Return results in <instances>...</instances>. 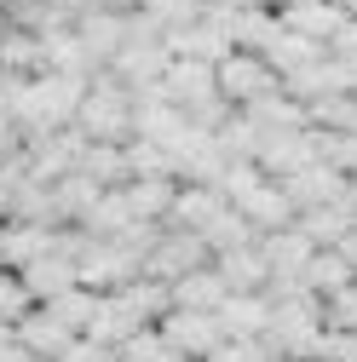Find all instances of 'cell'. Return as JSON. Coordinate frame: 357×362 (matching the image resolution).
Here are the masks:
<instances>
[{
  "label": "cell",
  "mask_w": 357,
  "mask_h": 362,
  "mask_svg": "<svg viewBox=\"0 0 357 362\" xmlns=\"http://www.w3.org/2000/svg\"><path fill=\"white\" fill-rule=\"evenodd\" d=\"M121 196H127V207H132L139 224H167V213L178 202V185H173V178H132Z\"/></svg>",
  "instance_id": "obj_22"
},
{
  "label": "cell",
  "mask_w": 357,
  "mask_h": 362,
  "mask_svg": "<svg viewBox=\"0 0 357 362\" xmlns=\"http://www.w3.org/2000/svg\"><path fill=\"white\" fill-rule=\"evenodd\" d=\"M52 253V230L47 224H6V242H0V270H29L35 259Z\"/></svg>",
  "instance_id": "obj_24"
},
{
  "label": "cell",
  "mask_w": 357,
  "mask_h": 362,
  "mask_svg": "<svg viewBox=\"0 0 357 362\" xmlns=\"http://www.w3.org/2000/svg\"><path fill=\"white\" fill-rule=\"evenodd\" d=\"M265 362H283V356H265Z\"/></svg>",
  "instance_id": "obj_45"
},
{
  "label": "cell",
  "mask_w": 357,
  "mask_h": 362,
  "mask_svg": "<svg viewBox=\"0 0 357 362\" xmlns=\"http://www.w3.org/2000/svg\"><path fill=\"white\" fill-rule=\"evenodd\" d=\"M351 282H357V270H351L334 247L311 253V264L300 270V288H305V293H317V299H334V293H340V288H351Z\"/></svg>",
  "instance_id": "obj_26"
},
{
  "label": "cell",
  "mask_w": 357,
  "mask_h": 362,
  "mask_svg": "<svg viewBox=\"0 0 357 362\" xmlns=\"http://www.w3.org/2000/svg\"><path fill=\"white\" fill-rule=\"evenodd\" d=\"M311 362H357V334H317V345H311Z\"/></svg>",
  "instance_id": "obj_37"
},
{
  "label": "cell",
  "mask_w": 357,
  "mask_h": 362,
  "mask_svg": "<svg viewBox=\"0 0 357 362\" xmlns=\"http://www.w3.org/2000/svg\"><path fill=\"white\" fill-rule=\"evenodd\" d=\"M323 328L329 334H357V282L340 288L334 299H323Z\"/></svg>",
  "instance_id": "obj_36"
},
{
  "label": "cell",
  "mask_w": 357,
  "mask_h": 362,
  "mask_svg": "<svg viewBox=\"0 0 357 362\" xmlns=\"http://www.w3.org/2000/svg\"><path fill=\"white\" fill-rule=\"evenodd\" d=\"M12 339H18V345L35 356V362H64V351L75 345V334H69L64 322H52V316L40 310V305H35V310L23 316V322L12 328Z\"/></svg>",
  "instance_id": "obj_14"
},
{
  "label": "cell",
  "mask_w": 357,
  "mask_h": 362,
  "mask_svg": "<svg viewBox=\"0 0 357 362\" xmlns=\"http://www.w3.org/2000/svg\"><path fill=\"white\" fill-rule=\"evenodd\" d=\"M40 310H47L52 322H64V328L81 339L86 322H93V310H98V293H81V288H75V293H64V299H52V305H40Z\"/></svg>",
  "instance_id": "obj_32"
},
{
  "label": "cell",
  "mask_w": 357,
  "mask_h": 362,
  "mask_svg": "<svg viewBox=\"0 0 357 362\" xmlns=\"http://www.w3.org/2000/svg\"><path fill=\"white\" fill-rule=\"evenodd\" d=\"M213 150L225 156V161H254L259 156V132L248 127V115H231L225 127L213 132Z\"/></svg>",
  "instance_id": "obj_30"
},
{
  "label": "cell",
  "mask_w": 357,
  "mask_h": 362,
  "mask_svg": "<svg viewBox=\"0 0 357 362\" xmlns=\"http://www.w3.org/2000/svg\"><path fill=\"white\" fill-rule=\"evenodd\" d=\"M259 58H265V64L277 69V81H288L294 69L317 64V58H329V52H323V47H311V40H300V35H288V29H283V35H277V40H271V47H265Z\"/></svg>",
  "instance_id": "obj_28"
},
{
  "label": "cell",
  "mask_w": 357,
  "mask_h": 362,
  "mask_svg": "<svg viewBox=\"0 0 357 362\" xmlns=\"http://www.w3.org/2000/svg\"><path fill=\"white\" fill-rule=\"evenodd\" d=\"M294 230L323 253V247H340L346 230H357V218H351V207H346V196H340L334 207H311V213H300V218H294Z\"/></svg>",
  "instance_id": "obj_19"
},
{
  "label": "cell",
  "mask_w": 357,
  "mask_h": 362,
  "mask_svg": "<svg viewBox=\"0 0 357 362\" xmlns=\"http://www.w3.org/2000/svg\"><path fill=\"white\" fill-rule=\"evenodd\" d=\"M29 310H35V299H29L23 276H18V270H0V328H18Z\"/></svg>",
  "instance_id": "obj_33"
},
{
  "label": "cell",
  "mask_w": 357,
  "mask_h": 362,
  "mask_svg": "<svg viewBox=\"0 0 357 362\" xmlns=\"http://www.w3.org/2000/svg\"><path fill=\"white\" fill-rule=\"evenodd\" d=\"M213 270H219V282H225L231 293H265V288H271V270H265L259 247H231V253H219Z\"/></svg>",
  "instance_id": "obj_21"
},
{
  "label": "cell",
  "mask_w": 357,
  "mask_h": 362,
  "mask_svg": "<svg viewBox=\"0 0 357 362\" xmlns=\"http://www.w3.org/2000/svg\"><path fill=\"white\" fill-rule=\"evenodd\" d=\"M139 276H144V253H132V247H121V242H86V253H81V264H75L81 293H98V299L132 288Z\"/></svg>",
  "instance_id": "obj_2"
},
{
  "label": "cell",
  "mask_w": 357,
  "mask_h": 362,
  "mask_svg": "<svg viewBox=\"0 0 357 362\" xmlns=\"http://www.w3.org/2000/svg\"><path fill=\"white\" fill-rule=\"evenodd\" d=\"M98 196H104V190H98L86 173H69V178H58V185H52V224H58V230H64V224H81L86 213L98 207Z\"/></svg>",
  "instance_id": "obj_23"
},
{
  "label": "cell",
  "mask_w": 357,
  "mask_h": 362,
  "mask_svg": "<svg viewBox=\"0 0 357 362\" xmlns=\"http://www.w3.org/2000/svg\"><path fill=\"white\" fill-rule=\"evenodd\" d=\"M219 98V86H213V69L208 64H191V58H173L167 75H162V104L178 110V115H196Z\"/></svg>",
  "instance_id": "obj_5"
},
{
  "label": "cell",
  "mask_w": 357,
  "mask_h": 362,
  "mask_svg": "<svg viewBox=\"0 0 357 362\" xmlns=\"http://www.w3.org/2000/svg\"><path fill=\"white\" fill-rule=\"evenodd\" d=\"M75 40L86 47V58H93L98 69H110V58L127 47V18H115V12H86V18L75 23Z\"/></svg>",
  "instance_id": "obj_17"
},
{
  "label": "cell",
  "mask_w": 357,
  "mask_h": 362,
  "mask_svg": "<svg viewBox=\"0 0 357 362\" xmlns=\"http://www.w3.org/2000/svg\"><path fill=\"white\" fill-rule=\"evenodd\" d=\"M248 127L259 132V139H283V132H305V104H294L288 93H271V98H259L242 110Z\"/></svg>",
  "instance_id": "obj_18"
},
{
  "label": "cell",
  "mask_w": 357,
  "mask_h": 362,
  "mask_svg": "<svg viewBox=\"0 0 357 362\" xmlns=\"http://www.w3.org/2000/svg\"><path fill=\"white\" fill-rule=\"evenodd\" d=\"M225 207H231V202L219 196V190H208V185H178V202H173V213H167L162 230H191V236H202Z\"/></svg>",
  "instance_id": "obj_15"
},
{
  "label": "cell",
  "mask_w": 357,
  "mask_h": 362,
  "mask_svg": "<svg viewBox=\"0 0 357 362\" xmlns=\"http://www.w3.org/2000/svg\"><path fill=\"white\" fill-rule=\"evenodd\" d=\"M237 213L248 218V230L254 236H277V230H294V202H288V190L283 185H271V178H265V185L254 190V196H242L237 202Z\"/></svg>",
  "instance_id": "obj_10"
},
{
  "label": "cell",
  "mask_w": 357,
  "mask_h": 362,
  "mask_svg": "<svg viewBox=\"0 0 357 362\" xmlns=\"http://www.w3.org/2000/svg\"><path fill=\"white\" fill-rule=\"evenodd\" d=\"M0 75H12V81H40L47 75V47H40V35L6 23V35H0Z\"/></svg>",
  "instance_id": "obj_16"
},
{
  "label": "cell",
  "mask_w": 357,
  "mask_h": 362,
  "mask_svg": "<svg viewBox=\"0 0 357 362\" xmlns=\"http://www.w3.org/2000/svg\"><path fill=\"white\" fill-rule=\"evenodd\" d=\"M64 362H115V351H104V345H86V339H75V345L64 351Z\"/></svg>",
  "instance_id": "obj_39"
},
{
  "label": "cell",
  "mask_w": 357,
  "mask_h": 362,
  "mask_svg": "<svg viewBox=\"0 0 357 362\" xmlns=\"http://www.w3.org/2000/svg\"><path fill=\"white\" fill-rule=\"evenodd\" d=\"M283 190H288V202H294V213H311V207H334L346 190H351V178H340L334 167H305V173H294V178H283Z\"/></svg>",
  "instance_id": "obj_13"
},
{
  "label": "cell",
  "mask_w": 357,
  "mask_h": 362,
  "mask_svg": "<svg viewBox=\"0 0 357 362\" xmlns=\"http://www.w3.org/2000/svg\"><path fill=\"white\" fill-rule=\"evenodd\" d=\"M334 253H340V259H346V264H351V270H357V230H346V242H340V247H334Z\"/></svg>",
  "instance_id": "obj_42"
},
{
  "label": "cell",
  "mask_w": 357,
  "mask_h": 362,
  "mask_svg": "<svg viewBox=\"0 0 357 362\" xmlns=\"http://www.w3.org/2000/svg\"><path fill=\"white\" fill-rule=\"evenodd\" d=\"M0 242H6V218H0Z\"/></svg>",
  "instance_id": "obj_43"
},
{
  "label": "cell",
  "mask_w": 357,
  "mask_h": 362,
  "mask_svg": "<svg viewBox=\"0 0 357 362\" xmlns=\"http://www.w3.org/2000/svg\"><path fill=\"white\" fill-rule=\"evenodd\" d=\"M265 356H271V351H265L259 339H219L208 362H265Z\"/></svg>",
  "instance_id": "obj_38"
},
{
  "label": "cell",
  "mask_w": 357,
  "mask_h": 362,
  "mask_svg": "<svg viewBox=\"0 0 357 362\" xmlns=\"http://www.w3.org/2000/svg\"><path fill=\"white\" fill-rule=\"evenodd\" d=\"M0 362H35V356H29V351H23L12 334H0Z\"/></svg>",
  "instance_id": "obj_40"
},
{
  "label": "cell",
  "mask_w": 357,
  "mask_h": 362,
  "mask_svg": "<svg viewBox=\"0 0 357 362\" xmlns=\"http://www.w3.org/2000/svg\"><path fill=\"white\" fill-rule=\"evenodd\" d=\"M225 299H231V288L219 282L213 264H208V270H191L185 282H173V310H202V316H213Z\"/></svg>",
  "instance_id": "obj_25"
},
{
  "label": "cell",
  "mask_w": 357,
  "mask_h": 362,
  "mask_svg": "<svg viewBox=\"0 0 357 362\" xmlns=\"http://www.w3.org/2000/svg\"><path fill=\"white\" fill-rule=\"evenodd\" d=\"M81 173L93 178L98 190H127L132 185V173H127V144H93L81 161Z\"/></svg>",
  "instance_id": "obj_27"
},
{
  "label": "cell",
  "mask_w": 357,
  "mask_h": 362,
  "mask_svg": "<svg viewBox=\"0 0 357 362\" xmlns=\"http://www.w3.org/2000/svg\"><path fill=\"white\" fill-rule=\"evenodd\" d=\"M254 247H259L265 270H271V288H294V282H300V270L311 264V253H317V247H311V242H305L300 230H277V236H259Z\"/></svg>",
  "instance_id": "obj_9"
},
{
  "label": "cell",
  "mask_w": 357,
  "mask_h": 362,
  "mask_svg": "<svg viewBox=\"0 0 357 362\" xmlns=\"http://www.w3.org/2000/svg\"><path fill=\"white\" fill-rule=\"evenodd\" d=\"M283 18V29L288 35H300V40H311V47H334V35L351 23L340 6H334V0H305V6H288V12H277Z\"/></svg>",
  "instance_id": "obj_11"
},
{
  "label": "cell",
  "mask_w": 357,
  "mask_h": 362,
  "mask_svg": "<svg viewBox=\"0 0 357 362\" xmlns=\"http://www.w3.org/2000/svg\"><path fill=\"white\" fill-rule=\"evenodd\" d=\"M23 276V288H29V299L35 305H52V299H64V293H75L81 282H75V264L69 259H58V253H47V259H35L29 270H18Z\"/></svg>",
  "instance_id": "obj_20"
},
{
  "label": "cell",
  "mask_w": 357,
  "mask_h": 362,
  "mask_svg": "<svg viewBox=\"0 0 357 362\" xmlns=\"http://www.w3.org/2000/svg\"><path fill=\"white\" fill-rule=\"evenodd\" d=\"M75 132L86 144H132V93L110 69H98L86 86V98L75 110Z\"/></svg>",
  "instance_id": "obj_1"
},
{
  "label": "cell",
  "mask_w": 357,
  "mask_h": 362,
  "mask_svg": "<svg viewBox=\"0 0 357 362\" xmlns=\"http://www.w3.org/2000/svg\"><path fill=\"white\" fill-rule=\"evenodd\" d=\"M110 299H115V310H121L127 334H144V328H156L162 316L173 310V288H162V282H150V276H139L132 288H121V293H110Z\"/></svg>",
  "instance_id": "obj_8"
},
{
  "label": "cell",
  "mask_w": 357,
  "mask_h": 362,
  "mask_svg": "<svg viewBox=\"0 0 357 362\" xmlns=\"http://www.w3.org/2000/svg\"><path fill=\"white\" fill-rule=\"evenodd\" d=\"M127 173H132V178H173V185H178V161H173L167 150L144 144V139L127 144Z\"/></svg>",
  "instance_id": "obj_31"
},
{
  "label": "cell",
  "mask_w": 357,
  "mask_h": 362,
  "mask_svg": "<svg viewBox=\"0 0 357 362\" xmlns=\"http://www.w3.org/2000/svg\"><path fill=\"white\" fill-rule=\"evenodd\" d=\"M115 362H173V351H167V339L156 328H144V334H132V339L115 345Z\"/></svg>",
  "instance_id": "obj_35"
},
{
  "label": "cell",
  "mask_w": 357,
  "mask_h": 362,
  "mask_svg": "<svg viewBox=\"0 0 357 362\" xmlns=\"http://www.w3.org/2000/svg\"><path fill=\"white\" fill-rule=\"evenodd\" d=\"M259 185H265V173H259V161H231V167H225V178H219L213 190H219V196H225V202L237 207V202H242V196H254Z\"/></svg>",
  "instance_id": "obj_34"
},
{
  "label": "cell",
  "mask_w": 357,
  "mask_h": 362,
  "mask_svg": "<svg viewBox=\"0 0 357 362\" xmlns=\"http://www.w3.org/2000/svg\"><path fill=\"white\" fill-rule=\"evenodd\" d=\"M93 6H98V12H115V18H132L144 0H93Z\"/></svg>",
  "instance_id": "obj_41"
},
{
  "label": "cell",
  "mask_w": 357,
  "mask_h": 362,
  "mask_svg": "<svg viewBox=\"0 0 357 362\" xmlns=\"http://www.w3.org/2000/svg\"><path fill=\"white\" fill-rule=\"evenodd\" d=\"M259 173L271 178V185H283V178L305 173V167H317V132H283V139H259Z\"/></svg>",
  "instance_id": "obj_7"
},
{
  "label": "cell",
  "mask_w": 357,
  "mask_h": 362,
  "mask_svg": "<svg viewBox=\"0 0 357 362\" xmlns=\"http://www.w3.org/2000/svg\"><path fill=\"white\" fill-rule=\"evenodd\" d=\"M213 322L225 339H259L265 345V328H271V299L265 293H231L225 305L213 310Z\"/></svg>",
  "instance_id": "obj_12"
},
{
  "label": "cell",
  "mask_w": 357,
  "mask_h": 362,
  "mask_svg": "<svg viewBox=\"0 0 357 362\" xmlns=\"http://www.w3.org/2000/svg\"><path fill=\"white\" fill-rule=\"evenodd\" d=\"M173 362H191V356H173Z\"/></svg>",
  "instance_id": "obj_44"
},
{
  "label": "cell",
  "mask_w": 357,
  "mask_h": 362,
  "mask_svg": "<svg viewBox=\"0 0 357 362\" xmlns=\"http://www.w3.org/2000/svg\"><path fill=\"white\" fill-rule=\"evenodd\" d=\"M156 334L167 339L173 356H191V362H208L213 345L225 339V334H219V322H213V316H202V310H167L162 322H156Z\"/></svg>",
  "instance_id": "obj_6"
},
{
  "label": "cell",
  "mask_w": 357,
  "mask_h": 362,
  "mask_svg": "<svg viewBox=\"0 0 357 362\" xmlns=\"http://www.w3.org/2000/svg\"><path fill=\"white\" fill-rule=\"evenodd\" d=\"M213 86H219V98H225L237 115L248 110V104H259V98H271V93H283V81H277V69L265 64L259 52H231L225 64L213 69Z\"/></svg>",
  "instance_id": "obj_3"
},
{
  "label": "cell",
  "mask_w": 357,
  "mask_h": 362,
  "mask_svg": "<svg viewBox=\"0 0 357 362\" xmlns=\"http://www.w3.org/2000/svg\"><path fill=\"white\" fill-rule=\"evenodd\" d=\"M208 264H213V253H208L202 236H191V230H162L156 247L144 253V276L162 282V288H173V282H185L191 270H208Z\"/></svg>",
  "instance_id": "obj_4"
},
{
  "label": "cell",
  "mask_w": 357,
  "mask_h": 362,
  "mask_svg": "<svg viewBox=\"0 0 357 362\" xmlns=\"http://www.w3.org/2000/svg\"><path fill=\"white\" fill-rule=\"evenodd\" d=\"M202 242H208V253L219 259V253H231V247H254L259 236L248 230V218H242L237 207H225V213H219V218L208 224V230H202Z\"/></svg>",
  "instance_id": "obj_29"
}]
</instances>
